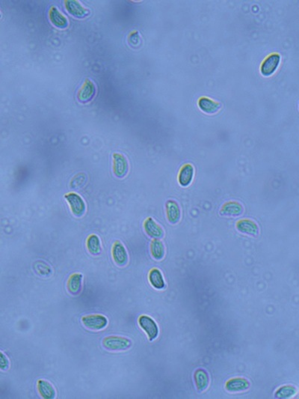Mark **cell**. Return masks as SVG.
Segmentation results:
<instances>
[{
	"label": "cell",
	"instance_id": "4316f807",
	"mask_svg": "<svg viewBox=\"0 0 299 399\" xmlns=\"http://www.w3.org/2000/svg\"><path fill=\"white\" fill-rule=\"evenodd\" d=\"M9 360L8 357L0 351V370L5 371L9 368Z\"/></svg>",
	"mask_w": 299,
	"mask_h": 399
},
{
	"label": "cell",
	"instance_id": "8992f818",
	"mask_svg": "<svg viewBox=\"0 0 299 399\" xmlns=\"http://www.w3.org/2000/svg\"><path fill=\"white\" fill-rule=\"evenodd\" d=\"M129 170L127 160L123 154L114 153L113 154V172L117 178L126 176Z\"/></svg>",
	"mask_w": 299,
	"mask_h": 399
},
{
	"label": "cell",
	"instance_id": "4fadbf2b",
	"mask_svg": "<svg viewBox=\"0 0 299 399\" xmlns=\"http://www.w3.org/2000/svg\"><path fill=\"white\" fill-rule=\"evenodd\" d=\"M166 208L168 221L172 225L179 223L181 218V210L179 204L175 200H169L166 202Z\"/></svg>",
	"mask_w": 299,
	"mask_h": 399
},
{
	"label": "cell",
	"instance_id": "2e32d148",
	"mask_svg": "<svg viewBox=\"0 0 299 399\" xmlns=\"http://www.w3.org/2000/svg\"><path fill=\"white\" fill-rule=\"evenodd\" d=\"M38 393L44 399H53L56 398V390L51 383L47 380L40 379L37 383Z\"/></svg>",
	"mask_w": 299,
	"mask_h": 399
},
{
	"label": "cell",
	"instance_id": "9c48e42d",
	"mask_svg": "<svg viewBox=\"0 0 299 399\" xmlns=\"http://www.w3.org/2000/svg\"><path fill=\"white\" fill-rule=\"evenodd\" d=\"M111 253H112L113 260L115 262L116 265H118L120 267H123L128 263L129 257H128L127 251L120 241H116L113 244Z\"/></svg>",
	"mask_w": 299,
	"mask_h": 399
},
{
	"label": "cell",
	"instance_id": "ba28073f",
	"mask_svg": "<svg viewBox=\"0 0 299 399\" xmlns=\"http://www.w3.org/2000/svg\"><path fill=\"white\" fill-rule=\"evenodd\" d=\"M95 93H96V88H95L93 82L91 81L89 79H86L83 86L78 91L77 98L80 102L86 104L93 99Z\"/></svg>",
	"mask_w": 299,
	"mask_h": 399
},
{
	"label": "cell",
	"instance_id": "3957f363",
	"mask_svg": "<svg viewBox=\"0 0 299 399\" xmlns=\"http://www.w3.org/2000/svg\"><path fill=\"white\" fill-rule=\"evenodd\" d=\"M138 323L140 327L145 332L149 340L154 341L158 337L160 332L158 325L152 318L147 315H141L138 318Z\"/></svg>",
	"mask_w": 299,
	"mask_h": 399
},
{
	"label": "cell",
	"instance_id": "7a4b0ae2",
	"mask_svg": "<svg viewBox=\"0 0 299 399\" xmlns=\"http://www.w3.org/2000/svg\"><path fill=\"white\" fill-rule=\"evenodd\" d=\"M81 321L86 328L93 331H100L108 325L106 317L99 314L86 315L82 318Z\"/></svg>",
	"mask_w": 299,
	"mask_h": 399
},
{
	"label": "cell",
	"instance_id": "d4e9b609",
	"mask_svg": "<svg viewBox=\"0 0 299 399\" xmlns=\"http://www.w3.org/2000/svg\"><path fill=\"white\" fill-rule=\"evenodd\" d=\"M34 270L37 274L41 276H49L53 273L51 267L50 265H47L46 262L43 261H37L34 264Z\"/></svg>",
	"mask_w": 299,
	"mask_h": 399
},
{
	"label": "cell",
	"instance_id": "cb8c5ba5",
	"mask_svg": "<svg viewBox=\"0 0 299 399\" xmlns=\"http://www.w3.org/2000/svg\"><path fill=\"white\" fill-rule=\"evenodd\" d=\"M87 248L93 256H98L101 253L100 240L96 235H92L87 239Z\"/></svg>",
	"mask_w": 299,
	"mask_h": 399
},
{
	"label": "cell",
	"instance_id": "277c9868",
	"mask_svg": "<svg viewBox=\"0 0 299 399\" xmlns=\"http://www.w3.org/2000/svg\"><path fill=\"white\" fill-rule=\"evenodd\" d=\"M65 198L69 204L74 216L80 217L85 214L86 209V204L81 196L77 193H71L65 195Z\"/></svg>",
	"mask_w": 299,
	"mask_h": 399
},
{
	"label": "cell",
	"instance_id": "ac0fdd59",
	"mask_svg": "<svg viewBox=\"0 0 299 399\" xmlns=\"http://www.w3.org/2000/svg\"><path fill=\"white\" fill-rule=\"evenodd\" d=\"M50 21L56 27L66 29L68 26V20L56 7H52L49 12Z\"/></svg>",
	"mask_w": 299,
	"mask_h": 399
},
{
	"label": "cell",
	"instance_id": "603a6c76",
	"mask_svg": "<svg viewBox=\"0 0 299 399\" xmlns=\"http://www.w3.org/2000/svg\"><path fill=\"white\" fill-rule=\"evenodd\" d=\"M298 390L296 387L293 385H284L283 387H280L276 393H275V396L277 399H291L294 397L297 394Z\"/></svg>",
	"mask_w": 299,
	"mask_h": 399
},
{
	"label": "cell",
	"instance_id": "e0dca14e",
	"mask_svg": "<svg viewBox=\"0 0 299 399\" xmlns=\"http://www.w3.org/2000/svg\"><path fill=\"white\" fill-rule=\"evenodd\" d=\"M83 287V275L81 273H74L70 276L67 283L68 292L74 296L78 295L81 292Z\"/></svg>",
	"mask_w": 299,
	"mask_h": 399
},
{
	"label": "cell",
	"instance_id": "8fae6325",
	"mask_svg": "<svg viewBox=\"0 0 299 399\" xmlns=\"http://www.w3.org/2000/svg\"><path fill=\"white\" fill-rule=\"evenodd\" d=\"M144 229L146 234L150 238H154V239H160L164 237L165 232L163 227L151 217L146 219L144 223Z\"/></svg>",
	"mask_w": 299,
	"mask_h": 399
},
{
	"label": "cell",
	"instance_id": "44dd1931",
	"mask_svg": "<svg viewBox=\"0 0 299 399\" xmlns=\"http://www.w3.org/2000/svg\"><path fill=\"white\" fill-rule=\"evenodd\" d=\"M149 282L154 288L163 290L166 288V282L163 273L159 269L154 268L149 273Z\"/></svg>",
	"mask_w": 299,
	"mask_h": 399
},
{
	"label": "cell",
	"instance_id": "6da1fadb",
	"mask_svg": "<svg viewBox=\"0 0 299 399\" xmlns=\"http://www.w3.org/2000/svg\"><path fill=\"white\" fill-rule=\"evenodd\" d=\"M132 341L126 337L109 336L102 340V347L108 351H125L132 346Z\"/></svg>",
	"mask_w": 299,
	"mask_h": 399
},
{
	"label": "cell",
	"instance_id": "7402d4cb",
	"mask_svg": "<svg viewBox=\"0 0 299 399\" xmlns=\"http://www.w3.org/2000/svg\"><path fill=\"white\" fill-rule=\"evenodd\" d=\"M151 253L155 260L160 261L164 259L166 255V247L163 241L160 239H154L151 244Z\"/></svg>",
	"mask_w": 299,
	"mask_h": 399
},
{
	"label": "cell",
	"instance_id": "5bb4252c",
	"mask_svg": "<svg viewBox=\"0 0 299 399\" xmlns=\"http://www.w3.org/2000/svg\"><path fill=\"white\" fill-rule=\"evenodd\" d=\"M225 388L230 393H241L250 388V383L244 378H232L226 383Z\"/></svg>",
	"mask_w": 299,
	"mask_h": 399
},
{
	"label": "cell",
	"instance_id": "52a82bcc",
	"mask_svg": "<svg viewBox=\"0 0 299 399\" xmlns=\"http://www.w3.org/2000/svg\"><path fill=\"white\" fill-rule=\"evenodd\" d=\"M236 227L238 232L243 235H248V236H258L259 232H260L258 225L249 219H242V220H239L236 223Z\"/></svg>",
	"mask_w": 299,
	"mask_h": 399
},
{
	"label": "cell",
	"instance_id": "7c38bea8",
	"mask_svg": "<svg viewBox=\"0 0 299 399\" xmlns=\"http://www.w3.org/2000/svg\"><path fill=\"white\" fill-rule=\"evenodd\" d=\"M65 5L68 12L74 17L84 18L89 15V10L85 8L77 0H66Z\"/></svg>",
	"mask_w": 299,
	"mask_h": 399
},
{
	"label": "cell",
	"instance_id": "5b68a950",
	"mask_svg": "<svg viewBox=\"0 0 299 399\" xmlns=\"http://www.w3.org/2000/svg\"><path fill=\"white\" fill-rule=\"evenodd\" d=\"M281 56L278 53H272L269 55L261 65L260 71L265 77L272 75L278 69L281 62Z\"/></svg>",
	"mask_w": 299,
	"mask_h": 399
},
{
	"label": "cell",
	"instance_id": "d6986e66",
	"mask_svg": "<svg viewBox=\"0 0 299 399\" xmlns=\"http://www.w3.org/2000/svg\"><path fill=\"white\" fill-rule=\"evenodd\" d=\"M199 106L200 110L207 114H214L218 113L221 107L219 103L212 101L210 98L202 97L199 99Z\"/></svg>",
	"mask_w": 299,
	"mask_h": 399
},
{
	"label": "cell",
	"instance_id": "83f0119b",
	"mask_svg": "<svg viewBox=\"0 0 299 399\" xmlns=\"http://www.w3.org/2000/svg\"><path fill=\"white\" fill-rule=\"evenodd\" d=\"M0 16H1V15H0Z\"/></svg>",
	"mask_w": 299,
	"mask_h": 399
},
{
	"label": "cell",
	"instance_id": "9a60e30c",
	"mask_svg": "<svg viewBox=\"0 0 299 399\" xmlns=\"http://www.w3.org/2000/svg\"><path fill=\"white\" fill-rule=\"evenodd\" d=\"M195 176L194 166L190 163L184 165L178 175V181L182 187H187L193 182Z\"/></svg>",
	"mask_w": 299,
	"mask_h": 399
},
{
	"label": "cell",
	"instance_id": "ffe728a7",
	"mask_svg": "<svg viewBox=\"0 0 299 399\" xmlns=\"http://www.w3.org/2000/svg\"><path fill=\"white\" fill-rule=\"evenodd\" d=\"M195 383L198 390L203 392L208 388L209 384V378L207 372L203 369H198L194 375Z\"/></svg>",
	"mask_w": 299,
	"mask_h": 399
},
{
	"label": "cell",
	"instance_id": "30bf717a",
	"mask_svg": "<svg viewBox=\"0 0 299 399\" xmlns=\"http://www.w3.org/2000/svg\"><path fill=\"white\" fill-rule=\"evenodd\" d=\"M244 212L243 205L236 201H229L221 207L220 214L224 217H237Z\"/></svg>",
	"mask_w": 299,
	"mask_h": 399
},
{
	"label": "cell",
	"instance_id": "484cf974",
	"mask_svg": "<svg viewBox=\"0 0 299 399\" xmlns=\"http://www.w3.org/2000/svg\"><path fill=\"white\" fill-rule=\"evenodd\" d=\"M87 175L86 173H83V172H80V173L77 174L72 178L70 186H71V188L74 189V190L82 188L87 182Z\"/></svg>",
	"mask_w": 299,
	"mask_h": 399
}]
</instances>
